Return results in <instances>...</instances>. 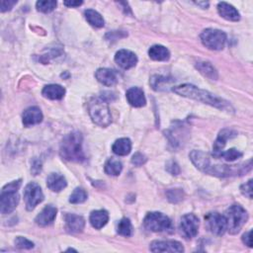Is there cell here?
Returning a JSON list of instances; mask_svg holds the SVG:
<instances>
[{"label": "cell", "mask_w": 253, "mask_h": 253, "mask_svg": "<svg viewBox=\"0 0 253 253\" xmlns=\"http://www.w3.org/2000/svg\"><path fill=\"white\" fill-rule=\"evenodd\" d=\"M58 210L52 205H48L44 208V210L36 217L35 222L40 227H46L52 225L56 220Z\"/></svg>", "instance_id": "9a60e30c"}, {"label": "cell", "mask_w": 253, "mask_h": 253, "mask_svg": "<svg viewBox=\"0 0 253 253\" xmlns=\"http://www.w3.org/2000/svg\"><path fill=\"white\" fill-rule=\"evenodd\" d=\"M225 218L230 233L236 234L246 224L248 220V214L240 205L234 204L227 210Z\"/></svg>", "instance_id": "8992f818"}, {"label": "cell", "mask_w": 253, "mask_h": 253, "mask_svg": "<svg viewBox=\"0 0 253 253\" xmlns=\"http://www.w3.org/2000/svg\"><path fill=\"white\" fill-rule=\"evenodd\" d=\"M148 56L154 61L165 62L169 60L170 53L165 46L161 45H155L148 49Z\"/></svg>", "instance_id": "cb8c5ba5"}, {"label": "cell", "mask_w": 253, "mask_h": 253, "mask_svg": "<svg viewBox=\"0 0 253 253\" xmlns=\"http://www.w3.org/2000/svg\"><path fill=\"white\" fill-rule=\"evenodd\" d=\"M22 121L25 127H31L40 124L43 121V113L41 109L37 106L30 107L24 111Z\"/></svg>", "instance_id": "2e32d148"}, {"label": "cell", "mask_w": 253, "mask_h": 253, "mask_svg": "<svg viewBox=\"0 0 253 253\" xmlns=\"http://www.w3.org/2000/svg\"><path fill=\"white\" fill-rule=\"evenodd\" d=\"M237 136V133L232 131V130H228V129H225L223 131L220 132L216 141L214 142V146H213V157L215 159L218 160V157L219 155L222 153L224 147L226 146L227 144V140L228 139H230L234 137Z\"/></svg>", "instance_id": "5bb4252c"}, {"label": "cell", "mask_w": 253, "mask_h": 253, "mask_svg": "<svg viewBox=\"0 0 253 253\" xmlns=\"http://www.w3.org/2000/svg\"><path fill=\"white\" fill-rule=\"evenodd\" d=\"M112 150H113V153L117 156H120V157L128 156L132 150V142L127 138H119L113 143Z\"/></svg>", "instance_id": "d4e9b609"}, {"label": "cell", "mask_w": 253, "mask_h": 253, "mask_svg": "<svg viewBox=\"0 0 253 253\" xmlns=\"http://www.w3.org/2000/svg\"><path fill=\"white\" fill-rule=\"evenodd\" d=\"M82 1H65L64 4L68 7H78L80 5H82Z\"/></svg>", "instance_id": "60d3db41"}, {"label": "cell", "mask_w": 253, "mask_h": 253, "mask_svg": "<svg viewBox=\"0 0 253 253\" xmlns=\"http://www.w3.org/2000/svg\"><path fill=\"white\" fill-rule=\"evenodd\" d=\"M207 229L215 235L222 236L228 230L225 216L219 213H209L205 217Z\"/></svg>", "instance_id": "30bf717a"}, {"label": "cell", "mask_w": 253, "mask_h": 253, "mask_svg": "<svg viewBox=\"0 0 253 253\" xmlns=\"http://www.w3.org/2000/svg\"><path fill=\"white\" fill-rule=\"evenodd\" d=\"M168 200L172 203H178L183 199V191L181 189H171L167 192Z\"/></svg>", "instance_id": "d6a6232c"}, {"label": "cell", "mask_w": 253, "mask_h": 253, "mask_svg": "<svg viewBox=\"0 0 253 253\" xmlns=\"http://www.w3.org/2000/svg\"><path fill=\"white\" fill-rule=\"evenodd\" d=\"M145 229L154 232H170L173 229L170 219L162 213H148L144 218Z\"/></svg>", "instance_id": "52a82bcc"}, {"label": "cell", "mask_w": 253, "mask_h": 253, "mask_svg": "<svg viewBox=\"0 0 253 253\" xmlns=\"http://www.w3.org/2000/svg\"><path fill=\"white\" fill-rule=\"evenodd\" d=\"M42 94L45 98L50 100H61L66 94V89L59 84H49L44 87Z\"/></svg>", "instance_id": "44dd1931"}, {"label": "cell", "mask_w": 253, "mask_h": 253, "mask_svg": "<svg viewBox=\"0 0 253 253\" xmlns=\"http://www.w3.org/2000/svg\"><path fill=\"white\" fill-rule=\"evenodd\" d=\"M218 11L219 14L226 20L236 22L240 19L239 12L232 5L227 2H220L218 4Z\"/></svg>", "instance_id": "ffe728a7"}, {"label": "cell", "mask_w": 253, "mask_h": 253, "mask_svg": "<svg viewBox=\"0 0 253 253\" xmlns=\"http://www.w3.org/2000/svg\"><path fill=\"white\" fill-rule=\"evenodd\" d=\"M145 162H146V158L143 155L139 154V153L135 154L133 156V158H132V163L135 164L136 166H141Z\"/></svg>", "instance_id": "e575fe53"}, {"label": "cell", "mask_w": 253, "mask_h": 253, "mask_svg": "<svg viewBox=\"0 0 253 253\" xmlns=\"http://www.w3.org/2000/svg\"><path fill=\"white\" fill-rule=\"evenodd\" d=\"M242 241L245 245H247L248 247L252 246V241H251V230L246 231L243 235H242Z\"/></svg>", "instance_id": "f35d334b"}, {"label": "cell", "mask_w": 253, "mask_h": 253, "mask_svg": "<svg viewBox=\"0 0 253 253\" xmlns=\"http://www.w3.org/2000/svg\"><path fill=\"white\" fill-rule=\"evenodd\" d=\"M57 1H38L36 3V7L37 10L43 13H49L55 10V8L57 7Z\"/></svg>", "instance_id": "1f68e13d"}, {"label": "cell", "mask_w": 253, "mask_h": 253, "mask_svg": "<svg viewBox=\"0 0 253 253\" xmlns=\"http://www.w3.org/2000/svg\"><path fill=\"white\" fill-rule=\"evenodd\" d=\"M179 230L186 239H191L198 234L199 219L193 214H187L182 217Z\"/></svg>", "instance_id": "8fae6325"}, {"label": "cell", "mask_w": 253, "mask_h": 253, "mask_svg": "<svg viewBox=\"0 0 253 253\" xmlns=\"http://www.w3.org/2000/svg\"><path fill=\"white\" fill-rule=\"evenodd\" d=\"M88 112L92 121L100 127H108L112 122L107 101L102 98H93L88 104Z\"/></svg>", "instance_id": "5b68a950"}, {"label": "cell", "mask_w": 253, "mask_h": 253, "mask_svg": "<svg viewBox=\"0 0 253 253\" xmlns=\"http://www.w3.org/2000/svg\"><path fill=\"white\" fill-rule=\"evenodd\" d=\"M84 16H85V19L87 20V22L95 28H102L105 25L103 17L93 9L85 10Z\"/></svg>", "instance_id": "484cf974"}, {"label": "cell", "mask_w": 253, "mask_h": 253, "mask_svg": "<svg viewBox=\"0 0 253 253\" xmlns=\"http://www.w3.org/2000/svg\"><path fill=\"white\" fill-rule=\"evenodd\" d=\"M90 224L92 225V227L96 230H100L102 229L104 226H106V224L109 221V214L107 211L105 210H97V211H93L90 214Z\"/></svg>", "instance_id": "603a6c76"}, {"label": "cell", "mask_w": 253, "mask_h": 253, "mask_svg": "<svg viewBox=\"0 0 253 253\" xmlns=\"http://www.w3.org/2000/svg\"><path fill=\"white\" fill-rule=\"evenodd\" d=\"M46 185L48 189L53 192H61L67 187L68 183L63 175L59 173H52L46 178Z\"/></svg>", "instance_id": "7402d4cb"}, {"label": "cell", "mask_w": 253, "mask_h": 253, "mask_svg": "<svg viewBox=\"0 0 253 253\" xmlns=\"http://www.w3.org/2000/svg\"><path fill=\"white\" fill-rule=\"evenodd\" d=\"M87 200V193L82 188H76L69 197V202L71 204H81Z\"/></svg>", "instance_id": "f546056e"}, {"label": "cell", "mask_w": 253, "mask_h": 253, "mask_svg": "<svg viewBox=\"0 0 253 253\" xmlns=\"http://www.w3.org/2000/svg\"><path fill=\"white\" fill-rule=\"evenodd\" d=\"M241 157H242V154L240 153L239 150H237L235 148H230L229 150L222 151V153L218 157V160L219 159H224L227 161H234L240 159Z\"/></svg>", "instance_id": "4dcf8cb0"}, {"label": "cell", "mask_w": 253, "mask_h": 253, "mask_svg": "<svg viewBox=\"0 0 253 253\" xmlns=\"http://www.w3.org/2000/svg\"><path fill=\"white\" fill-rule=\"evenodd\" d=\"M95 77L105 86H113L118 82L117 73L109 69H99L95 73Z\"/></svg>", "instance_id": "d6986e66"}, {"label": "cell", "mask_w": 253, "mask_h": 253, "mask_svg": "<svg viewBox=\"0 0 253 253\" xmlns=\"http://www.w3.org/2000/svg\"><path fill=\"white\" fill-rule=\"evenodd\" d=\"M85 221L81 216L74 214L66 215V230L70 233H78L84 230Z\"/></svg>", "instance_id": "e0dca14e"}, {"label": "cell", "mask_w": 253, "mask_h": 253, "mask_svg": "<svg viewBox=\"0 0 253 253\" xmlns=\"http://www.w3.org/2000/svg\"><path fill=\"white\" fill-rule=\"evenodd\" d=\"M61 157L72 162H82L85 160V156L82 149V136L78 132H73L67 135L60 148Z\"/></svg>", "instance_id": "3957f363"}, {"label": "cell", "mask_w": 253, "mask_h": 253, "mask_svg": "<svg viewBox=\"0 0 253 253\" xmlns=\"http://www.w3.org/2000/svg\"><path fill=\"white\" fill-rule=\"evenodd\" d=\"M200 38L206 47L214 50L223 49L227 42V35L223 31L213 28L204 30Z\"/></svg>", "instance_id": "ba28073f"}, {"label": "cell", "mask_w": 253, "mask_h": 253, "mask_svg": "<svg viewBox=\"0 0 253 253\" xmlns=\"http://www.w3.org/2000/svg\"><path fill=\"white\" fill-rule=\"evenodd\" d=\"M166 170L172 174V175H178L180 172V168L178 166V164L174 161H169L166 165Z\"/></svg>", "instance_id": "8d00e7d4"}, {"label": "cell", "mask_w": 253, "mask_h": 253, "mask_svg": "<svg viewBox=\"0 0 253 253\" xmlns=\"http://www.w3.org/2000/svg\"><path fill=\"white\" fill-rule=\"evenodd\" d=\"M31 170L34 173V175H37L39 172H41V170H42V163H41V161H35L33 162V164H32V169Z\"/></svg>", "instance_id": "ab89813d"}, {"label": "cell", "mask_w": 253, "mask_h": 253, "mask_svg": "<svg viewBox=\"0 0 253 253\" xmlns=\"http://www.w3.org/2000/svg\"><path fill=\"white\" fill-rule=\"evenodd\" d=\"M115 62L120 68L124 69H130L137 65L138 57L131 50L121 49L116 53Z\"/></svg>", "instance_id": "4fadbf2b"}, {"label": "cell", "mask_w": 253, "mask_h": 253, "mask_svg": "<svg viewBox=\"0 0 253 253\" xmlns=\"http://www.w3.org/2000/svg\"><path fill=\"white\" fill-rule=\"evenodd\" d=\"M15 246L20 249H32L34 248V243L25 237L18 236L15 239Z\"/></svg>", "instance_id": "836d02e7"}, {"label": "cell", "mask_w": 253, "mask_h": 253, "mask_svg": "<svg viewBox=\"0 0 253 253\" xmlns=\"http://www.w3.org/2000/svg\"><path fill=\"white\" fill-rule=\"evenodd\" d=\"M153 252H183L184 247L178 241L174 240H156L150 244Z\"/></svg>", "instance_id": "7c38bea8"}, {"label": "cell", "mask_w": 253, "mask_h": 253, "mask_svg": "<svg viewBox=\"0 0 253 253\" xmlns=\"http://www.w3.org/2000/svg\"><path fill=\"white\" fill-rule=\"evenodd\" d=\"M21 180H16L8 183L2 188L1 195H0V212L2 215L12 213L18 206L20 201L18 190L21 187Z\"/></svg>", "instance_id": "277c9868"}, {"label": "cell", "mask_w": 253, "mask_h": 253, "mask_svg": "<svg viewBox=\"0 0 253 253\" xmlns=\"http://www.w3.org/2000/svg\"><path fill=\"white\" fill-rule=\"evenodd\" d=\"M241 193L249 199H252V180H249L247 183L241 185L240 187Z\"/></svg>", "instance_id": "d590c367"}, {"label": "cell", "mask_w": 253, "mask_h": 253, "mask_svg": "<svg viewBox=\"0 0 253 253\" xmlns=\"http://www.w3.org/2000/svg\"><path fill=\"white\" fill-rule=\"evenodd\" d=\"M17 3V1H15V0H3V1L1 2V12H6V11H9L13 8V6Z\"/></svg>", "instance_id": "74e56055"}, {"label": "cell", "mask_w": 253, "mask_h": 253, "mask_svg": "<svg viewBox=\"0 0 253 253\" xmlns=\"http://www.w3.org/2000/svg\"><path fill=\"white\" fill-rule=\"evenodd\" d=\"M123 170V164L116 159H109L105 163V172L111 176H118Z\"/></svg>", "instance_id": "83f0119b"}, {"label": "cell", "mask_w": 253, "mask_h": 253, "mask_svg": "<svg viewBox=\"0 0 253 253\" xmlns=\"http://www.w3.org/2000/svg\"><path fill=\"white\" fill-rule=\"evenodd\" d=\"M190 160L193 164L202 172L217 177L241 176L249 172L252 168L251 161L238 165L212 164L210 157L200 150H193L190 154Z\"/></svg>", "instance_id": "6da1fadb"}, {"label": "cell", "mask_w": 253, "mask_h": 253, "mask_svg": "<svg viewBox=\"0 0 253 253\" xmlns=\"http://www.w3.org/2000/svg\"><path fill=\"white\" fill-rule=\"evenodd\" d=\"M117 232L120 235L127 236V237H129L133 234V226L129 219L124 218L119 222L118 227H117Z\"/></svg>", "instance_id": "f1b7e54d"}, {"label": "cell", "mask_w": 253, "mask_h": 253, "mask_svg": "<svg viewBox=\"0 0 253 253\" xmlns=\"http://www.w3.org/2000/svg\"><path fill=\"white\" fill-rule=\"evenodd\" d=\"M172 91L180 96L199 101V102L211 105L221 110H227V111L232 110L231 106L230 105L228 101L220 97H217L206 90L200 89L192 84H183V85L176 86L172 88Z\"/></svg>", "instance_id": "7a4b0ae2"}, {"label": "cell", "mask_w": 253, "mask_h": 253, "mask_svg": "<svg viewBox=\"0 0 253 253\" xmlns=\"http://www.w3.org/2000/svg\"><path fill=\"white\" fill-rule=\"evenodd\" d=\"M24 200L26 209L28 211H33L44 201V194L41 187L37 183H29L24 190Z\"/></svg>", "instance_id": "9c48e42d"}, {"label": "cell", "mask_w": 253, "mask_h": 253, "mask_svg": "<svg viewBox=\"0 0 253 253\" xmlns=\"http://www.w3.org/2000/svg\"><path fill=\"white\" fill-rule=\"evenodd\" d=\"M196 68L198 69V70L204 74L205 76L213 79V80H217L218 79V72L216 70V69L208 62H199L196 65Z\"/></svg>", "instance_id": "4316f807"}, {"label": "cell", "mask_w": 253, "mask_h": 253, "mask_svg": "<svg viewBox=\"0 0 253 253\" xmlns=\"http://www.w3.org/2000/svg\"><path fill=\"white\" fill-rule=\"evenodd\" d=\"M126 97H127L128 102L133 107H137V108L143 107L145 105V103H146L144 93L138 87H132V88H130L127 91V93H126Z\"/></svg>", "instance_id": "ac0fdd59"}]
</instances>
